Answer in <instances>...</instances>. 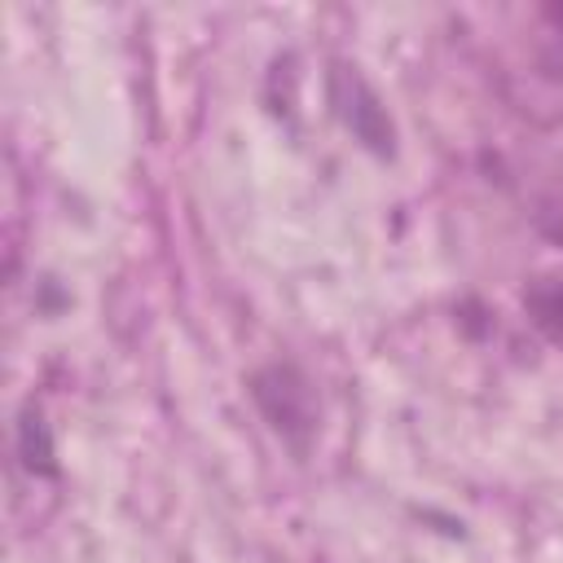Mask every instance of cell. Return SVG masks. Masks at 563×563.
I'll list each match as a JSON object with an SVG mask.
<instances>
[{
  "instance_id": "6da1fadb",
  "label": "cell",
  "mask_w": 563,
  "mask_h": 563,
  "mask_svg": "<svg viewBox=\"0 0 563 563\" xmlns=\"http://www.w3.org/2000/svg\"><path fill=\"white\" fill-rule=\"evenodd\" d=\"M334 106H339V119L369 145V150H378V154H387L391 150V123H387V114H383V106H378V97H374V88L352 70V66H339L334 70Z\"/></svg>"
},
{
  "instance_id": "7a4b0ae2",
  "label": "cell",
  "mask_w": 563,
  "mask_h": 563,
  "mask_svg": "<svg viewBox=\"0 0 563 563\" xmlns=\"http://www.w3.org/2000/svg\"><path fill=\"white\" fill-rule=\"evenodd\" d=\"M255 400H260V409L268 413V422H273L282 435L303 440V435L312 431V405H308V387H303V378H299L295 369L273 365V369L255 374Z\"/></svg>"
},
{
  "instance_id": "3957f363",
  "label": "cell",
  "mask_w": 563,
  "mask_h": 563,
  "mask_svg": "<svg viewBox=\"0 0 563 563\" xmlns=\"http://www.w3.org/2000/svg\"><path fill=\"white\" fill-rule=\"evenodd\" d=\"M18 457H22V466L31 475H53L57 471V462H53V435H48V422H44V413L35 405H26L22 418H18Z\"/></svg>"
}]
</instances>
